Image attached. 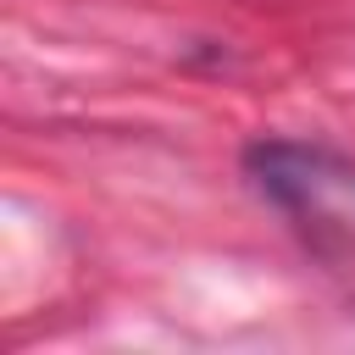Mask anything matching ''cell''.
Here are the masks:
<instances>
[{"mask_svg":"<svg viewBox=\"0 0 355 355\" xmlns=\"http://www.w3.org/2000/svg\"><path fill=\"white\" fill-rule=\"evenodd\" d=\"M244 172L327 266L355 272V161L300 139H261L244 150Z\"/></svg>","mask_w":355,"mask_h":355,"instance_id":"1","label":"cell"}]
</instances>
